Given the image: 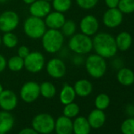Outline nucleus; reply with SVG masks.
Segmentation results:
<instances>
[{"label": "nucleus", "instance_id": "nucleus-1", "mask_svg": "<svg viewBox=\"0 0 134 134\" xmlns=\"http://www.w3.org/2000/svg\"><path fill=\"white\" fill-rule=\"evenodd\" d=\"M92 45L96 53L104 58H113L118 52L115 38L107 32L96 34L92 40Z\"/></svg>", "mask_w": 134, "mask_h": 134}, {"label": "nucleus", "instance_id": "nucleus-2", "mask_svg": "<svg viewBox=\"0 0 134 134\" xmlns=\"http://www.w3.org/2000/svg\"><path fill=\"white\" fill-rule=\"evenodd\" d=\"M41 38L43 49L51 54L59 51L64 43V36L59 29H49Z\"/></svg>", "mask_w": 134, "mask_h": 134}, {"label": "nucleus", "instance_id": "nucleus-3", "mask_svg": "<svg viewBox=\"0 0 134 134\" xmlns=\"http://www.w3.org/2000/svg\"><path fill=\"white\" fill-rule=\"evenodd\" d=\"M85 68L92 77L99 79L106 74L107 62L105 58L99 54H91L85 60Z\"/></svg>", "mask_w": 134, "mask_h": 134}, {"label": "nucleus", "instance_id": "nucleus-4", "mask_svg": "<svg viewBox=\"0 0 134 134\" xmlns=\"http://www.w3.org/2000/svg\"><path fill=\"white\" fill-rule=\"evenodd\" d=\"M69 47L77 54H86L93 49L92 40L82 32L75 33L69 41Z\"/></svg>", "mask_w": 134, "mask_h": 134}, {"label": "nucleus", "instance_id": "nucleus-5", "mask_svg": "<svg viewBox=\"0 0 134 134\" xmlns=\"http://www.w3.org/2000/svg\"><path fill=\"white\" fill-rule=\"evenodd\" d=\"M24 32L31 39L41 38L47 31V26L42 18L31 16L28 18L24 23Z\"/></svg>", "mask_w": 134, "mask_h": 134}, {"label": "nucleus", "instance_id": "nucleus-6", "mask_svg": "<svg viewBox=\"0 0 134 134\" xmlns=\"http://www.w3.org/2000/svg\"><path fill=\"white\" fill-rule=\"evenodd\" d=\"M54 123L55 121L51 114L42 113L33 118L32 126L40 134H48L54 130Z\"/></svg>", "mask_w": 134, "mask_h": 134}, {"label": "nucleus", "instance_id": "nucleus-7", "mask_svg": "<svg viewBox=\"0 0 134 134\" xmlns=\"http://www.w3.org/2000/svg\"><path fill=\"white\" fill-rule=\"evenodd\" d=\"M45 65V58L39 51H32L24 58V67L30 73L36 74L40 72Z\"/></svg>", "mask_w": 134, "mask_h": 134}, {"label": "nucleus", "instance_id": "nucleus-8", "mask_svg": "<svg viewBox=\"0 0 134 134\" xmlns=\"http://www.w3.org/2000/svg\"><path fill=\"white\" fill-rule=\"evenodd\" d=\"M19 25V16L13 10H7L0 15V30L3 32L14 31Z\"/></svg>", "mask_w": 134, "mask_h": 134}, {"label": "nucleus", "instance_id": "nucleus-9", "mask_svg": "<svg viewBox=\"0 0 134 134\" xmlns=\"http://www.w3.org/2000/svg\"><path fill=\"white\" fill-rule=\"evenodd\" d=\"M21 99L28 103L36 101L40 96V85L35 81H28L23 85L20 92Z\"/></svg>", "mask_w": 134, "mask_h": 134}, {"label": "nucleus", "instance_id": "nucleus-10", "mask_svg": "<svg viewBox=\"0 0 134 134\" xmlns=\"http://www.w3.org/2000/svg\"><path fill=\"white\" fill-rule=\"evenodd\" d=\"M123 21V14L118 8H109L103 16V22L109 29L119 26Z\"/></svg>", "mask_w": 134, "mask_h": 134}, {"label": "nucleus", "instance_id": "nucleus-11", "mask_svg": "<svg viewBox=\"0 0 134 134\" xmlns=\"http://www.w3.org/2000/svg\"><path fill=\"white\" fill-rule=\"evenodd\" d=\"M47 74L53 78L59 79L65 76L66 73V66L64 62L60 58L51 59L46 66Z\"/></svg>", "mask_w": 134, "mask_h": 134}, {"label": "nucleus", "instance_id": "nucleus-12", "mask_svg": "<svg viewBox=\"0 0 134 134\" xmlns=\"http://www.w3.org/2000/svg\"><path fill=\"white\" fill-rule=\"evenodd\" d=\"M99 21L93 15H87L84 17L80 22V29L83 34L88 36L96 35L99 29Z\"/></svg>", "mask_w": 134, "mask_h": 134}, {"label": "nucleus", "instance_id": "nucleus-13", "mask_svg": "<svg viewBox=\"0 0 134 134\" xmlns=\"http://www.w3.org/2000/svg\"><path fill=\"white\" fill-rule=\"evenodd\" d=\"M18 96L11 90H3L0 93V107L3 110L11 111L18 105Z\"/></svg>", "mask_w": 134, "mask_h": 134}, {"label": "nucleus", "instance_id": "nucleus-14", "mask_svg": "<svg viewBox=\"0 0 134 134\" xmlns=\"http://www.w3.org/2000/svg\"><path fill=\"white\" fill-rule=\"evenodd\" d=\"M51 11V5L46 0H36L30 5L29 13L31 16L40 18H45Z\"/></svg>", "mask_w": 134, "mask_h": 134}, {"label": "nucleus", "instance_id": "nucleus-15", "mask_svg": "<svg viewBox=\"0 0 134 134\" xmlns=\"http://www.w3.org/2000/svg\"><path fill=\"white\" fill-rule=\"evenodd\" d=\"M45 18V25L51 29H60L65 21V18L63 13L58 11H51Z\"/></svg>", "mask_w": 134, "mask_h": 134}, {"label": "nucleus", "instance_id": "nucleus-16", "mask_svg": "<svg viewBox=\"0 0 134 134\" xmlns=\"http://www.w3.org/2000/svg\"><path fill=\"white\" fill-rule=\"evenodd\" d=\"M54 130L56 134H73V121L71 118L60 116L55 121Z\"/></svg>", "mask_w": 134, "mask_h": 134}, {"label": "nucleus", "instance_id": "nucleus-17", "mask_svg": "<svg viewBox=\"0 0 134 134\" xmlns=\"http://www.w3.org/2000/svg\"><path fill=\"white\" fill-rule=\"evenodd\" d=\"M88 123L92 129L101 128L106 121V114L103 110L95 109L90 112L87 118Z\"/></svg>", "mask_w": 134, "mask_h": 134}, {"label": "nucleus", "instance_id": "nucleus-18", "mask_svg": "<svg viewBox=\"0 0 134 134\" xmlns=\"http://www.w3.org/2000/svg\"><path fill=\"white\" fill-rule=\"evenodd\" d=\"M91 126L87 118L79 116L73 121V133L74 134H89Z\"/></svg>", "mask_w": 134, "mask_h": 134}, {"label": "nucleus", "instance_id": "nucleus-19", "mask_svg": "<svg viewBox=\"0 0 134 134\" xmlns=\"http://www.w3.org/2000/svg\"><path fill=\"white\" fill-rule=\"evenodd\" d=\"M14 125V118L9 111H0V132L7 133Z\"/></svg>", "mask_w": 134, "mask_h": 134}, {"label": "nucleus", "instance_id": "nucleus-20", "mask_svg": "<svg viewBox=\"0 0 134 134\" xmlns=\"http://www.w3.org/2000/svg\"><path fill=\"white\" fill-rule=\"evenodd\" d=\"M74 88L77 96L80 97H86L92 93L93 87L88 80L81 79L75 83Z\"/></svg>", "mask_w": 134, "mask_h": 134}, {"label": "nucleus", "instance_id": "nucleus-21", "mask_svg": "<svg viewBox=\"0 0 134 134\" xmlns=\"http://www.w3.org/2000/svg\"><path fill=\"white\" fill-rule=\"evenodd\" d=\"M117 80L123 86H130L134 84V73L129 68L122 67L118 71Z\"/></svg>", "mask_w": 134, "mask_h": 134}, {"label": "nucleus", "instance_id": "nucleus-22", "mask_svg": "<svg viewBox=\"0 0 134 134\" xmlns=\"http://www.w3.org/2000/svg\"><path fill=\"white\" fill-rule=\"evenodd\" d=\"M115 42L118 50L125 51L130 48L132 43V38L128 32H121L116 36Z\"/></svg>", "mask_w": 134, "mask_h": 134}, {"label": "nucleus", "instance_id": "nucleus-23", "mask_svg": "<svg viewBox=\"0 0 134 134\" xmlns=\"http://www.w3.org/2000/svg\"><path fill=\"white\" fill-rule=\"evenodd\" d=\"M76 96L77 95H76L74 87L69 85L68 84H65L63 85L59 94L60 102L64 105L69 104L74 101Z\"/></svg>", "mask_w": 134, "mask_h": 134}, {"label": "nucleus", "instance_id": "nucleus-24", "mask_svg": "<svg viewBox=\"0 0 134 134\" xmlns=\"http://www.w3.org/2000/svg\"><path fill=\"white\" fill-rule=\"evenodd\" d=\"M40 92L43 97L46 99H51L56 95V88L52 83L44 81L40 85Z\"/></svg>", "mask_w": 134, "mask_h": 134}, {"label": "nucleus", "instance_id": "nucleus-25", "mask_svg": "<svg viewBox=\"0 0 134 134\" xmlns=\"http://www.w3.org/2000/svg\"><path fill=\"white\" fill-rule=\"evenodd\" d=\"M8 68L13 72H18L21 70L24 67V58L19 57L18 55L12 56L8 62H7Z\"/></svg>", "mask_w": 134, "mask_h": 134}, {"label": "nucleus", "instance_id": "nucleus-26", "mask_svg": "<svg viewBox=\"0 0 134 134\" xmlns=\"http://www.w3.org/2000/svg\"><path fill=\"white\" fill-rule=\"evenodd\" d=\"M72 6V0H52V7L55 11L65 13Z\"/></svg>", "mask_w": 134, "mask_h": 134}, {"label": "nucleus", "instance_id": "nucleus-27", "mask_svg": "<svg viewBox=\"0 0 134 134\" xmlns=\"http://www.w3.org/2000/svg\"><path fill=\"white\" fill-rule=\"evenodd\" d=\"M110 103V99L108 95L105 93L99 94L95 99V106L96 109L104 110H106Z\"/></svg>", "mask_w": 134, "mask_h": 134}, {"label": "nucleus", "instance_id": "nucleus-28", "mask_svg": "<svg viewBox=\"0 0 134 134\" xmlns=\"http://www.w3.org/2000/svg\"><path fill=\"white\" fill-rule=\"evenodd\" d=\"M2 43L8 48H14L18 43V38L11 32H5L2 38Z\"/></svg>", "mask_w": 134, "mask_h": 134}, {"label": "nucleus", "instance_id": "nucleus-29", "mask_svg": "<svg viewBox=\"0 0 134 134\" xmlns=\"http://www.w3.org/2000/svg\"><path fill=\"white\" fill-rule=\"evenodd\" d=\"M62 33L65 36H72L75 34L77 30V25L73 20H65V23L61 28Z\"/></svg>", "mask_w": 134, "mask_h": 134}, {"label": "nucleus", "instance_id": "nucleus-30", "mask_svg": "<svg viewBox=\"0 0 134 134\" xmlns=\"http://www.w3.org/2000/svg\"><path fill=\"white\" fill-rule=\"evenodd\" d=\"M79 112H80L79 106L74 102L69 104H66L63 109V115L70 118L77 117Z\"/></svg>", "mask_w": 134, "mask_h": 134}, {"label": "nucleus", "instance_id": "nucleus-31", "mask_svg": "<svg viewBox=\"0 0 134 134\" xmlns=\"http://www.w3.org/2000/svg\"><path fill=\"white\" fill-rule=\"evenodd\" d=\"M118 8L122 14L133 13L134 0H119Z\"/></svg>", "mask_w": 134, "mask_h": 134}, {"label": "nucleus", "instance_id": "nucleus-32", "mask_svg": "<svg viewBox=\"0 0 134 134\" xmlns=\"http://www.w3.org/2000/svg\"><path fill=\"white\" fill-rule=\"evenodd\" d=\"M121 132L122 134H134V118L129 117L122 121Z\"/></svg>", "mask_w": 134, "mask_h": 134}, {"label": "nucleus", "instance_id": "nucleus-33", "mask_svg": "<svg viewBox=\"0 0 134 134\" xmlns=\"http://www.w3.org/2000/svg\"><path fill=\"white\" fill-rule=\"evenodd\" d=\"M77 5L84 10H91L94 8L99 0H76Z\"/></svg>", "mask_w": 134, "mask_h": 134}, {"label": "nucleus", "instance_id": "nucleus-34", "mask_svg": "<svg viewBox=\"0 0 134 134\" xmlns=\"http://www.w3.org/2000/svg\"><path fill=\"white\" fill-rule=\"evenodd\" d=\"M30 53L29 49L26 46H21L18 51V55L22 58H25Z\"/></svg>", "mask_w": 134, "mask_h": 134}, {"label": "nucleus", "instance_id": "nucleus-35", "mask_svg": "<svg viewBox=\"0 0 134 134\" xmlns=\"http://www.w3.org/2000/svg\"><path fill=\"white\" fill-rule=\"evenodd\" d=\"M119 0H105V3L108 8H118Z\"/></svg>", "mask_w": 134, "mask_h": 134}, {"label": "nucleus", "instance_id": "nucleus-36", "mask_svg": "<svg viewBox=\"0 0 134 134\" xmlns=\"http://www.w3.org/2000/svg\"><path fill=\"white\" fill-rule=\"evenodd\" d=\"M7 65V62L5 57L2 54H0V73H2L6 69Z\"/></svg>", "mask_w": 134, "mask_h": 134}, {"label": "nucleus", "instance_id": "nucleus-37", "mask_svg": "<svg viewBox=\"0 0 134 134\" xmlns=\"http://www.w3.org/2000/svg\"><path fill=\"white\" fill-rule=\"evenodd\" d=\"M18 134H39L33 128H25L22 129Z\"/></svg>", "mask_w": 134, "mask_h": 134}, {"label": "nucleus", "instance_id": "nucleus-38", "mask_svg": "<svg viewBox=\"0 0 134 134\" xmlns=\"http://www.w3.org/2000/svg\"><path fill=\"white\" fill-rule=\"evenodd\" d=\"M126 114L129 116V117H132L134 118V105L133 104H129L126 107Z\"/></svg>", "mask_w": 134, "mask_h": 134}, {"label": "nucleus", "instance_id": "nucleus-39", "mask_svg": "<svg viewBox=\"0 0 134 134\" xmlns=\"http://www.w3.org/2000/svg\"><path fill=\"white\" fill-rule=\"evenodd\" d=\"M113 65H114V67L115 69L120 70L121 68H122V67H123V62L120 58H116L113 62Z\"/></svg>", "mask_w": 134, "mask_h": 134}, {"label": "nucleus", "instance_id": "nucleus-40", "mask_svg": "<svg viewBox=\"0 0 134 134\" xmlns=\"http://www.w3.org/2000/svg\"><path fill=\"white\" fill-rule=\"evenodd\" d=\"M81 54H78V56H75V57H74V62L75 63V65H81L82 62H84V59L81 58Z\"/></svg>", "mask_w": 134, "mask_h": 134}, {"label": "nucleus", "instance_id": "nucleus-41", "mask_svg": "<svg viewBox=\"0 0 134 134\" xmlns=\"http://www.w3.org/2000/svg\"><path fill=\"white\" fill-rule=\"evenodd\" d=\"M36 0H23V2L26 4H29V5H31L32 3H34Z\"/></svg>", "mask_w": 134, "mask_h": 134}, {"label": "nucleus", "instance_id": "nucleus-42", "mask_svg": "<svg viewBox=\"0 0 134 134\" xmlns=\"http://www.w3.org/2000/svg\"><path fill=\"white\" fill-rule=\"evenodd\" d=\"M4 89H3V85H1V84H0V93H1L3 91Z\"/></svg>", "mask_w": 134, "mask_h": 134}, {"label": "nucleus", "instance_id": "nucleus-43", "mask_svg": "<svg viewBox=\"0 0 134 134\" xmlns=\"http://www.w3.org/2000/svg\"><path fill=\"white\" fill-rule=\"evenodd\" d=\"M7 1V0H0V3H4Z\"/></svg>", "mask_w": 134, "mask_h": 134}, {"label": "nucleus", "instance_id": "nucleus-44", "mask_svg": "<svg viewBox=\"0 0 134 134\" xmlns=\"http://www.w3.org/2000/svg\"><path fill=\"white\" fill-rule=\"evenodd\" d=\"M1 43H2V38L0 36V45H1Z\"/></svg>", "mask_w": 134, "mask_h": 134}, {"label": "nucleus", "instance_id": "nucleus-45", "mask_svg": "<svg viewBox=\"0 0 134 134\" xmlns=\"http://www.w3.org/2000/svg\"><path fill=\"white\" fill-rule=\"evenodd\" d=\"M46 1H48V2H50V1H52V0H46Z\"/></svg>", "mask_w": 134, "mask_h": 134}, {"label": "nucleus", "instance_id": "nucleus-46", "mask_svg": "<svg viewBox=\"0 0 134 134\" xmlns=\"http://www.w3.org/2000/svg\"><path fill=\"white\" fill-rule=\"evenodd\" d=\"M0 134H7V133H2V132H0Z\"/></svg>", "mask_w": 134, "mask_h": 134}, {"label": "nucleus", "instance_id": "nucleus-47", "mask_svg": "<svg viewBox=\"0 0 134 134\" xmlns=\"http://www.w3.org/2000/svg\"><path fill=\"white\" fill-rule=\"evenodd\" d=\"M48 134H51V133H48Z\"/></svg>", "mask_w": 134, "mask_h": 134}]
</instances>
